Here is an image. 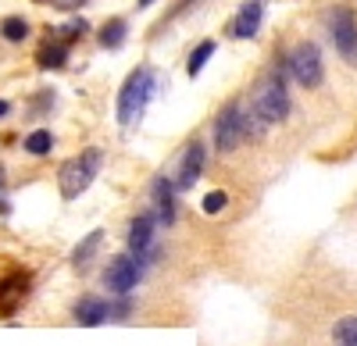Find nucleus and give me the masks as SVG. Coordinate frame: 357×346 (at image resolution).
<instances>
[{
    "label": "nucleus",
    "instance_id": "nucleus-1",
    "mask_svg": "<svg viewBox=\"0 0 357 346\" xmlns=\"http://www.w3.org/2000/svg\"><path fill=\"white\" fill-rule=\"evenodd\" d=\"M154 86H158V75H154L151 65H139L122 82V90H118V125H122V129L139 125L146 104H151V97H154Z\"/></svg>",
    "mask_w": 357,
    "mask_h": 346
},
{
    "label": "nucleus",
    "instance_id": "nucleus-2",
    "mask_svg": "<svg viewBox=\"0 0 357 346\" xmlns=\"http://www.w3.org/2000/svg\"><path fill=\"white\" fill-rule=\"evenodd\" d=\"M100 168H104V150H97V147L68 157L61 164V171H57V189H61V196L65 200L82 196L89 186H93V179L100 175Z\"/></svg>",
    "mask_w": 357,
    "mask_h": 346
},
{
    "label": "nucleus",
    "instance_id": "nucleus-3",
    "mask_svg": "<svg viewBox=\"0 0 357 346\" xmlns=\"http://www.w3.org/2000/svg\"><path fill=\"white\" fill-rule=\"evenodd\" d=\"M250 114L261 122V125H275L289 114V93L279 75H264L257 79L254 93H250Z\"/></svg>",
    "mask_w": 357,
    "mask_h": 346
},
{
    "label": "nucleus",
    "instance_id": "nucleus-4",
    "mask_svg": "<svg viewBox=\"0 0 357 346\" xmlns=\"http://www.w3.org/2000/svg\"><path fill=\"white\" fill-rule=\"evenodd\" d=\"M243 139H250V114L243 111V104H229V107H222V114H218V122H215V147L222 150V154H229V150H236Z\"/></svg>",
    "mask_w": 357,
    "mask_h": 346
},
{
    "label": "nucleus",
    "instance_id": "nucleus-5",
    "mask_svg": "<svg viewBox=\"0 0 357 346\" xmlns=\"http://www.w3.org/2000/svg\"><path fill=\"white\" fill-rule=\"evenodd\" d=\"M325 22H329V36H333L340 57H343L350 68H357V15H354V8L340 4V8L329 11V18H325Z\"/></svg>",
    "mask_w": 357,
    "mask_h": 346
},
{
    "label": "nucleus",
    "instance_id": "nucleus-6",
    "mask_svg": "<svg viewBox=\"0 0 357 346\" xmlns=\"http://www.w3.org/2000/svg\"><path fill=\"white\" fill-rule=\"evenodd\" d=\"M289 75L304 86V90H318L325 79V65H321V50L314 43H296L289 50Z\"/></svg>",
    "mask_w": 357,
    "mask_h": 346
},
{
    "label": "nucleus",
    "instance_id": "nucleus-7",
    "mask_svg": "<svg viewBox=\"0 0 357 346\" xmlns=\"http://www.w3.org/2000/svg\"><path fill=\"white\" fill-rule=\"evenodd\" d=\"M139 278H143V261H139L136 253H118V257H111L107 268H104V285H107L111 293L136 290Z\"/></svg>",
    "mask_w": 357,
    "mask_h": 346
},
{
    "label": "nucleus",
    "instance_id": "nucleus-8",
    "mask_svg": "<svg viewBox=\"0 0 357 346\" xmlns=\"http://www.w3.org/2000/svg\"><path fill=\"white\" fill-rule=\"evenodd\" d=\"M129 253H136L146 265L158 253V218L154 214H136L129 225Z\"/></svg>",
    "mask_w": 357,
    "mask_h": 346
},
{
    "label": "nucleus",
    "instance_id": "nucleus-9",
    "mask_svg": "<svg viewBox=\"0 0 357 346\" xmlns=\"http://www.w3.org/2000/svg\"><path fill=\"white\" fill-rule=\"evenodd\" d=\"M29 285H33L29 272H8V275H0V314H4V318H11V314L25 304Z\"/></svg>",
    "mask_w": 357,
    "mask_h": 346
},
{
    "label": "nucleus",
    "instance_id": "nucleus-10",
    "mask_svg": "<svg viewBox=\"0 0 357 346\" xmlns=\"http://www.w3.org/2000/svg\"><path fill=\"white\" fill-rule=\"evenodd\" d=\"M200 171H204V147L200 143H190V147L183 150V157H178V168H175V189L178 193H186L193 189V182L200 179Z\"/></svg>",
    "mask_w": 357,
    "mask_h": 346
},
{
    "label": "nucleus",
    "instance_id": "nucleus-11",
    "mask_svg": "<svg viewBox=\"0 0 357 346\" xmlns=\"http://www.w3.org/2000/svg\"><path fill=\"white\" fill-rule=\"evenodd\" d=\"M261 22H264V4L261 0H247V4L236 11L232 25H229V36L236 40H254L261 33Z\"/></svg>",
    "mask_w": 357,
    "mask_h": 346
},
{
    "label": "nucleus",
    "instance_id": "nucleus-12",
    "mask_svg": "<svg viewBox=\"0 0 357 346\" xmlns=\"http://www.w3.org/2000/svg\"><path fill=\"white\" fill-rule=\"evenodd\" d=\"M72 318L82 329H97V325H104L111 318V304L104 297H79L75 307H72Z\"/></svg>",
    "mask_w": 357,
    "mask_h": 346
},
{
    "label": "nucleus",
    "instance_id": "nucleus-13",
    "mask_svg": "<svg viewBox=\"0 0 357 346\" xmlns=\"http://www.w3.org/2000/svg\"><path fill=\"white\" fill-rule=\"evenodd\" d=\"M68 50H72V43H65V40H57V36L47 33V40H43L40 50H36V65H40L43 72L65 68V65H68Z\"/></svg>",
    "mask_w": 357,
    "mask_h": 346
},
{
    "label": "nucleus",
    "instance_id": "nucleus-14",
    "mask_svg": "<svg viewBox=\"0 0 357 346\" xmlns=\"http://www.w3.org/2000/svg\"><path fill=\"white\" fill-rule=\"evenodd\" d=\"M151 196H154V207H158V221L172 225L175 221V182L172 179H154L151 186Z\"/></svg>",
    "mask_w": 357,
    "mask_h": 346
},
{
    "label": "nucleus",
    "instance_id": "nucleus-15",
    "mask_svg": "<svg viewBox=\"0 0 357 346\" xmlns=\"http://www.w3.org/2000/svg\"><path fill=\"white\" fill-rule=\"evenodd\" d=\"M100 243H104V228H93L79 246H75V253H72V261H75V268H86L89 261H93V253L100 250Z\"/></svg>",
    "mask_w": 357,
    "mask_h": 346
},
{
    "label": "nucleus",
    "instance_id": "nucleus-16",
    "mask_svg": "<svg viewBox=\"0 0 357 346\" xmlns=\"http://www.w3.org/2000/svg\"><path fill=\"white\" fill-rule=\"evenodd\" d=\"M126 36H129L126 18H111V22L100 29V47H104V50H118V47L126 43Z\"/></svg>",
    "mask_w": 357,
    "mask_h": 346
},
{
    "label": "nucleus",
    "instance_id": "nucleus-17",
    "mask_svg": "<svg viewBox=\"0 0 357 346\" xmlns=\"http://www.w3.org/2000/svg\"><path fill=\"white\" fill-rule=\"evenodd\" d=\"M25 154H33V157H47L50 150H54V136L47 132V129H36V132H29L25 136Z\"/></svg>",
    "mask_w": 357,
    "mask_h": 346
},
{
    "label": "nucleus",
    "instance_id": "nucleus-18",
    "mask_svg": "<svg viewBox=\"0 0 357 346\" xmlns=\"http://www.w3.org/2000/svg\"><path fill=\"white\" fill-rule=\"evenodd\" d=\"M211 54H215V40H204V43H197V47H193L190 61H186V72H190V79H197V75L204 72V65L211 61Z\"/></svg>",
    "mask_w": 357,
    "mask_h": 346
},
{
    "label": "nucleus",
    "instance_id": "nucleus-19",
    "mask_svg": "<svg viewBox=\"0 0 357 346\" xmlns=\"http://www.w3.org/2000/svg\"><path fill=\"white\" fill-rule=\"evenodd\" d=\"M0 36H4L8 43H22V40L29 36V22H25V18H18V15L4 18V22H0Z\"/></svg>",
    "mask_w": 357,
    "mask_h": 346
},
{
    "label": "nucleus",
    "instance_id": "nucleus-20",
    "mask_svg": "<svg viewBox=\"0 0 357 346\" xmlns=\"http://www.w3.org/2000/svg\"><path fill=\"white\" fill-rule=\"evenodd\" d=\"M336 346H357V318H340L333 329Z\"/></svg>",
    "mask_w": 357,
    "mask_h": 346
},
{
    "label": "nucleus",
    "instance_id": "nucleus-21",
    "mask_svg": "<svg viewBox=\"0 0 357 346\" xmlns=\"http://www.w3.org/2000/svg\"><path fill=\"white\" fill-rule=\"evenodd\" d=\"M225 204H229V193H222V189H211V193L204 196L200 211H204V214H222V211H225Z\"/></svg>",
    "mask_w": 357,
    "mask_h": 346
},
{
    "label": "nucleus",
    "instance_id": "nucleus-22",
    "mask_svg": "<svg viewBox=\"0 0 357 346\" xmlns=\"http://www.w3.org/2000/svg\"><path fill=\"white\" fill-rule=\"evenodd\" d=\"M86 22L82 18H75V22H68V25H61V29H54L50 36H57V40H65V43H72V40H79V36H86Z\"/></svg>",
    "mask_w": 357,
    "mask_h": 346
},
{
    "label": "nucleus",
    "instance_id": "nucleus-23",
    "mask_svg": "<svg viewBox=\"0 0 357 346\" xmlns=\"http://www.w3.org/2000/svg\"><path fill=\"white\" fill-rule=\"evenodd\" d=\"M50 8H61V11H72V8H79V4H86V0H47Z\"/></svg>",
    "mask_w": 357,
    "mask_h": 346
},
{
    "label": "nucleus",
    "instance_id": "nucleus-24",
    "mask_svg": "<svg viewBox=\"0 0 357 346\" xmlns=\"http://www.w3.org/2000/svg\"><path fill=\"white\" fill-rule=\"evenodd\" d=\"M8 111H11V104H8V100H0V118H4Z\"/></svg>",
    "mask_w": 357,
    "mask_h": 346
},
{
    "label": "nucleus",
    "instance_id": "nucleus-25",
    "mask_svg": "<svg viewBox=\"0 0 357 346\" xmlns=\"http://www.w3.org/2000/svg\"><path fill=\"white\" fill-rule=\"evenodd\" d=\"M136 4H139V8H151V4H158V0H136Z\"/></svg>",
    "mask_w": 357,
    "mask_h": 346
}]
</instances>
